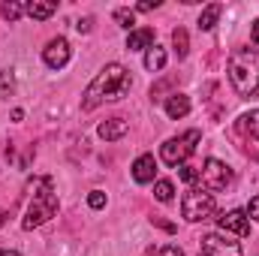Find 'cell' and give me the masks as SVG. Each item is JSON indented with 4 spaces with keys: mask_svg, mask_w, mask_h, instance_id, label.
I'll return each instance as SVG.
<instances>
[{
    "mask_svg": "<svg viewBox=\"0 0 259 256\" xmlns=\"http://www.w3.org/2000/svg\"><path fill=\"white\" fill-rule=\"evenodd\" d=\"M130 88H133V78L121 64H109L103 72H97V78L84 88V97H81V109L84 112H94L100 103H115L121 97H127Z\"/></svg>",
    "mask_w": 259,
    "mask_h": 256,
    "instance_id": "1",
    "label": "cell"
},
{
    "mask_svg": "<svg viewBox=\"0 0 259 256\" xmlns=\"http://www.w3.org/2000/svg\"><path fill=\"white\" fill-rule=\"evenodd\" d=\"M229 81L241 100H253L259 94V55L247 46L232 49L229 55Z\"/></svg>",
    "mask_w": 259,
    "mask_h": 256,
    "instance_id": "2",
    "label": "cell"
},
{
    "mask_svg": "<svg viewBox=\"0 0 259 256\" xmlns=\"http://www.w3.org/2000/svg\"><path fill=\"white\" fill-rule=\"evenodd\" d=\"M55 214H58V193L52 190V181H49V178H39V181H33L30 205H27V214H24L21 226L30 232V229H36V226L49 223Z\"/></svg>",
    "mask_w": 259,
    "mask_h": 256,
    "instance_id": "3",
    "label": "cell"
},
{
    "mask_svg": "<svg viewBox=\"0 0 259 256\" xmlns=\"http://www.w3.org/2000/svg\"><path fill=\"white\" fill-rule=\"evenodd\" d=\"M181 214L190 223L211 220L217 214V202H214V196L208 190H190V193H184V199H181Z\"/></svg>",
    "mask_w": 259,
    "mask_h": 256,
    "instance_id": "4",
    "label": "cell"
},
{
    "mask_svg": "<svg viewBox=\"0 0 259 256\" xmlns=\"http://www.w3.org/2000/svg\"><path fill=\"white\" fill-rule=\"evenodd\" d=\"M202 139V133L199 130H187L184 136H178V139H169L163 148H160V157H163V163H169V166H181V163H187V157L193 154L196 142Z\"/></svg>",
    "mask_w": 259,
    "mask_h": 256,
    "instance_id": "5",
    "label": "cell"
},
{
    "mask_svg": "<svg viewBox=\"0 0 259 256\" xmlns=\"http://www.w3.org/2000/svg\"><path fill=\"white\" fill-rule=\"evenodd\" d=\"M199 181H202V190H226L229 184H232V169L226 166V163H220V160H205V166H202V172H199Z\"/></svg>",
    "mask_w": 259,
    "mask_h": 256,
    "instance_id": "6",
    "label": "cell"
},
{
    "mask_svg": "<svg viewBox=\"0 0 259 256\" xmlns=\"http://www.w3.org/2000/svg\"><path fill=\"white\" fill-rule=\"evenodd\" d=\"M199 256H241V247H238V241H229L223 235H205Z\"/></svg>",
    "mask_w": 259,
    "mask_h": 256,
    "instance_id": "7",
    "label": "cell"
},
{
    "mask_svg": "<svg viewBox=\"0 0 259 256\" xmlns=\"http://www.w3.org/2000/svg\"><path fill=\"white\" fill-rule=\"evenodd\" d=\"M42 61H46L49 69H61V66H66V61H69V42H66L64 36L52 39V42L42 49Z\"/></svg>",
    "mask_w": 259,
    "mask_h": 256,
    "instance_id": "8",
    "label": "cell"
},
{
    "mask_svg": "<svg viewBox=\"0 0 259 256\" xmlns=\"http://www.w3.org/2000/svg\"><path fill=\"white\" fill-rule=\"evenodd\" d=\"M217 226H220L223 232H232V235H247V232H250V220H247V214L238 211V208L220 214V217H217Z\"/></svg>",
    "mask_w": 259,
    "mask_h": 256,
    "instance_id": "9",
    "label": "cell"
},
{
    "mask_svg": "<svg viewBox=\"0 0 259 256\" xmlns=\"http://www.w3.org/2000/svg\"><path fill=\"white\" fill-rule=\"evenodd\" d=\"M154 175H157V160H154L151 154H142V157L133 163V178H136L139 184H151Z\"/></svg>",
    "mask_w": 259,
    "mask_h": 256,
    "instance_id": "10",
    "label": "cell"
},
{
    "mask_svg": "<svg viewBox=\"0 0 259 256\" xmlns=\"http://www.w3.org/2000/svg\"><path fill=\"white\" fill-rule=\"evenodd\" d=\"M187 112H190V97H184V94H172V97H166V115H169L172 121L184 118Z\"/></svg>",
    "mask_w": 259,
    "mask_h": 256,
    "instance_id": "11",
    "label": "cell"
},
{
    "mask_svg": "<svg viewBox=\"0 0 259 256\" xmlns=\"http://www.w3.org/2000/svg\"><path fill=\"white\" fill-rule=\"evenodd\" d=\"M154 46V30L151 27H139L127 36V49L130 52H142V49H151Z\"/></svg>",
    "mask_w": 259,
    "mask_h": 256,
    "instance_id": "12",
    "label": "cell"
},
{
    "mask_svg": "<svg viewBox=\"0 0 259 256\" xmlns=\"http://www.w3.org/2000/svg\"><path fill=\"white\" fill-rule=\"evenodd\" d=\"M130 124L124 118H112V121H106V124H100V136L106 139V142H115V139H121V136H127Z\"/></svg>",
    "mask_w": 259,
    "mask_h": 256,
    "instance_id": "13",
    "label": "cell"
},
{
    "mask_svg": "<svg viewBox=\"0 0 259 256\" xmlns=\"http://www.w3.org/2000/svg\"><path fill=\"white\" fill-rule=\"evenodd\" d=\"M220 12H223V6L220 3H211V6H205L202 9V15H199V30H214V24H217V18H220Z\"/></svg>",
    "mask_w": 259,
    "mask_h": 256,
    "instance_id": "14",
    "label": "cell"
},
{
    "mask_svg": "<svg viewBox=\"0 0 259 256\" xmlns=\"http://www.w3.org/2000/svg\"><path fill=\"white\" fill-rule=\"evenodd\" d=\"M166 66V52L160 49V46H151L148 52H145V69H151V72H160Z\"/></svg>",
    "mask_w": 259,
    "mask_h": 256,
    "instance_id": "15",
    "label": "cell"
},
{
    "mask_svg": "<svg viewBox=\"0 0 259 256\" xmlns=\"http://www.w3.org/2000/svg\"><path fill=\"white\" fill-rule=\"evenodd\" d=\"M238 130H241V133H247L250 139H256V142H259V109H256V112L241 115V118H238Z\"/></svg>",
    "mask_w": 259,
    "mask_h": 256,
    "instance_id": "16",
    "label": "cell"
},
{
    "mask_svg": "<svg viewBox=\"0 0 259 256\" xmlns=\"http://www.w3.org/2000/svg\"><path fill=\"white\" fill-rule=\"evenodd\" d=\"M55 3H39V0H33V3H27L24 6V12L30 15V18H36V21H42V18H49V15H55Z\"/></svg>",
    "mask_w": 259,
    "mask_h": 256,
    "instance_id": "17",
    "label": "cell"
},
{
    "mask_svg": "<svg viewBox=\"0 0 259 256\" xmlns=\"http://www.w3.org/2000/svg\"><path fill=\"white\" fill-rule=\"evenodd\" d=\"M172 46H175V55H178V58H187L190 39H187V30H184V27H175V30H172Z\"/></svg>",
    "mask_w": 259,
    "mask_h": 256,
    "instance_id": "18",
    "label": "cell"
},
{
    "mask_svg": "<svg viewBox=\"0 0 259 256\" xmlns=\"http://www.w3.org/2000/svg\"><path fill=\"white\" fill-rule=\"evenodd\" d=\"M115 21L133 33V27H136V15H133V9H115Z\"/></svg>",
    "mask_w": 259,
    "mask_h": 256,
    "instance_id": "19",
    "label": "cell"
},
{
    "mask_svg": "<svg viewBox=\"0 0 259 256\" xmlns=\"http://www.w3.org/2000/svg\"><path fill=\"white\" fill-rule=\"evenodd\" d=\"M154 196H157L160 202H172V196H175L172 181H157V184H154Z\"/></svg>",
    "mask_w": 259,
    "mask_h": 256,
    "instance_id": "20",
    "label": "cell"
},
{
    "mask_svg": "<svg viewBox=\"0 0 259 256\" xmlns=\"http://www.w3.org/2000/svg\"><path fill=\"white\" fill-rule=\"evenodd\" d=\"M21 12H24V6H21V3H3V6H0V15H3V18H9V21H15Z\"/></svg>",
    "mask_w": 259,
    "mask_h": 256,
    "instance_id": "21",
    "label": "cell"
},
{
    "mask_svg": "<svg viewBox=\"0 0 259 256\" xmlns=\"http://www.w3.org/2000/svg\"><path fill=\"white\" fill-rule=\"evenodd\" d=\"M178 175H181V181H187V184H196V181H199V172H196L193 166H187V163L178 166Z\"/></svg>",
    "mask_w": 259,
    "mask_h": 256,
    "instance_id": "22",
    "label": "cell"
},
{
    "mask_svg": "<svg viewBox=\"0 0 259 256\" xmlns=\"http://www.w3.org/2000/svg\"><path fill=\"white\" fill-rule=\"evenodd\" d=\"M88 205H91V208H103V205H106V193L94 190L91 196H88Z\"/></svg>",
    "mask_w": 259,
    "mask_h": 256,
    "instance_id": "23",
    "label": "cell"
},
{
    "mask_svg": "<svg viewBox=\"0 0 259 256\" xmlns=\"http://www.w3.org/2000/svg\"><path fill=\"white\" fill-rule=\"evenodd\" d=\"M157 256H184V250L178 247V244H166V247H160Z\"/></svg>",
    "mask_w": 259,
    "mask_h": 256,
    "instance_id": "24",
    "label": "cell"
},
{
    "mask_svg": "<svg viewBox=\"0 0 259 256\" xmlns=\"http://www.w3.org/2000/svg\"><path fill=\"white\" fill-rule=\"evenodd\" d=\"M247 217H253V220H259V196H253L250 199V205H247V211H244Z\"/></svg>",
    "mask_w": 259,
    "mask_h": 256,
    "instance_id": "25",
    "label": "cell"
},
{
    "mask_svg": "<svg viewBox=\"0 0 259 256\" xmlns=\"http://www.w3.org/2000/svg\"><path fill=\"white\" fill-rule=\"evenodd\" d=\"M157 6H160V0H154V3H151V0H142V3L136 6V12H151V9H157Z\"/></svg>",
    "mask_w": 259,
    "mask_h": 256,
    "instance_id": "26",
    "label": "cell"
},
{
    "mask_svg": "<svg viewBox=\"0 0 259 256\" xmlns=\"http://www.w3.org/2000/svg\"><path fill=\"white\" fill-rule=\"evenodd\" d=\"M91 27H94V18H81V21L75 24V30H78V33H88Z\"/></svg>",
    "mask_w": 259,
    "mask_h": 256,
    "instance_id": "27",
    "label": "cell"
},
{
    "mask_svg": "<svg viewBox=\"0 0 259 256\" xmlns=\"http://www.w3.org/2000/svg\"><path fill=\"white\" fill-rule=\"evenodd\" d=\"M250 36H253V42L259 46V21H253V30H250Z\"/></svg>",
    "mask_w": 259,
    "mask_h": 256,
    "instance_id": "28",
    "label": "cell"
},
{
    "mask_svg": "<svg viewBox=\"0 0 259 256\" xmlns=\"http://www.w3.org/2000/svg\"><path fill=\"white\" fill-rule=\"evenodd\" d=\"M6 220H9V214H6V211H0V226H3Z\"/></svg>",
    "mask_w": 259,
    "mask_h": 256,
    "instance_id": "29",
    "label": "cell"
},
{
    "mask_svg": "<svg viewBox=\"0 0 259 256\" xmlns=\"http://www.w3.org/2000/svg\"><path fill=\"white\" fill-rule=\"evenodd\" d=\"M0 256H18L15 250H0Z\"/></svg>",
    "mask_w": 259,
    "mask_h": 256,
    "instance_id": "30",
    "label": "cell"
}]
</instances>
